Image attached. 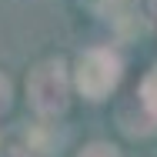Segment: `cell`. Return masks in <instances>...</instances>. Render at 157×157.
<instances>
[{"label": "cell", "instance_id": "6da1fadb", "mask_svg": "<svg viewBox=\"0 0 157 157\" xmlns=\"http://www.w3.org/2000/svg\"><path fill=\"white\" fill-rule=\"evenodd\" d=\"M97 77H100V87L110 90L114 80H117V60L107 57V54H90L87 60L80 63V87H84L87 94L94 90V80H97Z\"/></svg>", "mask_w": 157, "mask_h": 157}]
</instances>
